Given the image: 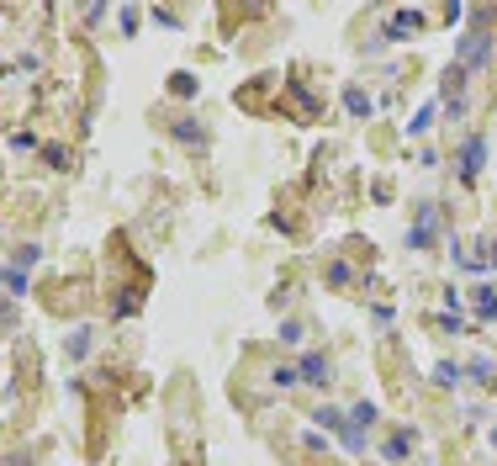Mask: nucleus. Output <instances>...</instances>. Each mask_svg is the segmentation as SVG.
Here are the masks:
<instances>
[{
    "label": "nucleus",
    "instance_id": "nucleus-1",
    "mask_svg": "<svg viewBox=\"0 0 497 466\" xmlns=\"http://www.w3.org/2000/svg\"><path fill=\"white\" fill-rule=\"evenodd\" d=\"M370 424H376V403H355V408H349V418H344V434H339V440L349 445V451H365Z\"/></svg>",
    "mask_w": 497,
    "mask_h": 466
},
{
    "label": "nucleus",
    "instance_id": "nucleus-2",
    "mask_svg": "<svg viewBox=\"0 0 497 466\" xmlns=\"http://www.w3.org/2000/svg\"><path fill=\"white\" fill-rule=\"evenodd\" d=\"M434 228H439V207H434V202H424V207H418V223L407 228V249H428Z\"/></svg>",
    "mask_w": 497,
    "mask_h": 466
},
{
    "label": "nucleus",
    "instance_id": "nucleus-3",
    "mask_svg": "<svg viewBox=\"0 0 497 466\" xmlns=\"http://www.w3.org/2000/svg\"><path fill=\"white\" fill-rule=\"evenodd\" d=\"M424 27V11H391L386 32H381V43H407V37Z\"/></svg>",
    "mask_w": 497,
    "mask_h": 466
},
{
    "label": "nucleus",
    "instance_id": "nucleus-4",
    "mask_svg": "<svg viewBox=\"0 0 497 466\" xmlns=\"http://www.w3.org/2000/svg\"><path fill=\"white\" fill-rule=\"evenodd\" d=\"M486 59H492V37H486V32H465V37H461V64L482 69Z\"/></svg>",
    "mask_w": 497,
    "mask_h": 466
},
{
    "label": "nucleus",
    "instance_id": "nucleus-5",
    "mask_svg": "<svg viewBox=\"0 0 497 466\" xmlns=\"http://www.w3.org/2000/svg\"><path fill=\"white\" fill-rule=\"evenodd\" d=\"M296 376H302V382H312V387H328V382H333V376H328V360H323L318 350H312V355H302Z\"/></svg>",
    "mask_w": 497,
    "mask_h": 466
},
{
    "label": "nucleus",
    "instance_id": "nucleus-6",
    "mask_svg": "<svg viewBox=\"0 0 497 466\" xmlns=\"http://www.w3.org/2000/svg\"><path fill=\"white\" fill-rule=\"evenodd\" d=\"M482 165H486V138H471V144H465V154H461V175L476 180V175H482Z\"/></svg>",
    "mask_w": 497,
    "mask_h": 466
},
{
    "label": "nucleus",
    "instance_id": "nucleus-7",
    "mask_svg": "<svg viewBox=\"0 0 497 466\" xmlns=\"http://www.w3.org/2000/svg\"><path fill=\"white\" fill-rule=\"evenodd\" d=\"M413 445H418V434H413V430H397L386 445H381V455H386V461H402V455H413Z\"/></svg>",
    "mask_w": 497,
    "mask_h": 466
},
{
    "label": "nucleus",
    "instance_id": "nucleus-8",
    "mask_svg": "<svg viewBox=\"0 0 497 466\" xmlns=\"http://www.w3.org/2000/svg\"><path fill=\"white\" fill-rule=\"evenodd\" d=\"M465 371H471V382H486V387L497 382V371H492V360H486V355H471V360H465Z\"/></svg>",
    "mask_w": 497,
    "mask_h": 466
},
{
    "label": "nucleus",
    "instance_id": "nucleus-9",
    "mask_svg": "<svg viewBox=\"0 0 497 466\" xmlns=\"http://www.w3.org/2000/svg\"><path fill=\"white\" fill-rule=\"evenodd\" d=\"M461 376H465V366H455V360H439V366H434V382L439 387H455Z\"/></svg>",
    "mask_w": 497,
    "mask_h": 466
},
{
    "label": "nucleus",
    "instance_id": "nucleus-10",
    "mask_svg": "<svg viewBox=\"0 0 497 466\" xmlns=\"http://www.w3.org/2000/svg\"><path fill=\"white\" fill-rule=\"evenodd\" d=\"M476 313H482V318H497V292L492 287H476Z\"/></svg>",
    "mask_w": 497,
    "mask_h": 466
},
{
    "label": "nucleus",
    "instance_id": "nucleus-11",
    "mask_svg": "<svg viewBox=\"0 0 497 466\" xmlns=\"http://www.w3.org/2000/svg\"><path fill=\"white\" fill-rule=\"evenodd\" d=\"M344 107L355 111V117H370V96L365 90H344Z\"/></svg>",
    "mask_w": 497,
    "mask_h": 466
},
{
    "label": "nucleus",
    "instance_id": "nucleus-12",
    "mask_svg": "<svg viewBox=\"0 0 497 466\" xmlns=\"http://www.w3.org/2000/svg\"><path fill=\"white\" fill-rule=\"evenodd\" d=\"M434 117H439V107H424L413 122H407V132H413V138H418V132H428V128H434Z\"/></svg>",
    "mask_w": 497,
    "mask_h": 466
},
{
    "label": "nucleus",
    "instance_id": "nucleus-13",
    "mask_svg": "<svg viewBox=\"0 0 497 466\" xmlns=\"http://www.w3.org/2000/svg\"><path fill=\"white\" fill-rule=\"evenodd\" d=\"M318 424L333 430V434H344V413H339V408H318Z\"/></svg>",
    "mask_w": 497,
    "mask_h": 466
},
{
    "label": "nucleus",
    "instance_id": "nucleus-14",
    "mask_svg": "<svg viewBox=\"0 0 497 466\" xmlns=\"http://www.w3.org/2000/svg\"><path fill=\"white\" fill-rule=\"evenodd\" d=\"M169 90H175V96H196V80L180 69V74H169Z\"/></svg>",
    "mask_w": 497,
    "mask_h": 466
},
{
    "label": "nucleus",
    "instance_id": "nucleus-15",
    "mask_svg": "<svg viewBox=\"0 0 497 466\" xmlns=\"http://www.w3.org/2000/svg\"><path fill=\"white\" fill-rule=\"evenodd\" d=\"M328 281H333V287H349V281H355V270H349L344 260H333V265H328Z\"/></svg>",
    "mask_w": 497,
    "mask_h": 466
},
{
    "label": "nucleus",
    "instance_id": "nucleus-16",
    "mask_svg": "<svg viewBox=\"0 0 497 466\" xmlns=\"http://www.w3.org/2000/svg\"><path fill=\"white\" fill-rule=\"evenodd\" d=\"M175 138H180V144H202V132L190 128V122H175Z\"/></svg>",
    "mask_w": 497,
    "mask_h": 466
},
{
    "label": "nucleus",
    "instance_id": "nucleus-17",
    "mask_svg": "<svg viewBox=\"0 0 497 466\" xmlns=\"http://www.w3.org/2000/svg\"><path fill=\"white\" fill-rule=\"evenodd\" d=\"M270 382H275V387H291V382H302V376H296L291 366H275V376H270Z\"/></svg>",
    "mask_w": 497,
    "mask_h": 466
},
{
    "label": "nucleus",
    "instance_id": "nucleus-18",
    "mask_svg": "<svg viewBox=\"0 0 497 466\" xmlns=\"http://www.w3.org/2000/svg\"><path fill=\"white\" fill-rule=\"evenodd\" d=\"M122 32H138V6H122Z\"/></svg>",
    "mask_w": 497,
    "mask_h": 466
},
{
    "label": "nucleus",
    "instance_id": "nucleus-19",
    "mask_svg": "<svg viewBox=\"0 0 497 466\" xmlns=\"http://www.w3.org/2000/svg\"><path fill=\"white\" fill-rule=\"evenodd\" d=\"M492 445H497V430H492Z\"/></svg>",
    "mask_w": 497,
    "mask_h": 466
},
{
    "label": "nucleus",
    "instance_id": "nucleus-20",
    "mask_svg": "<svg viewBox=\"0 0 497 466\" xmlns=\"http://www.w3.org/2000/svg\"><path fill=\"white\" fill-rule=\"evenodd\" d=\"M492 387H497V382H492Z\"/></svg>",
    "mask_w": 497,
    "mask_h": 466
}]
</instances>
